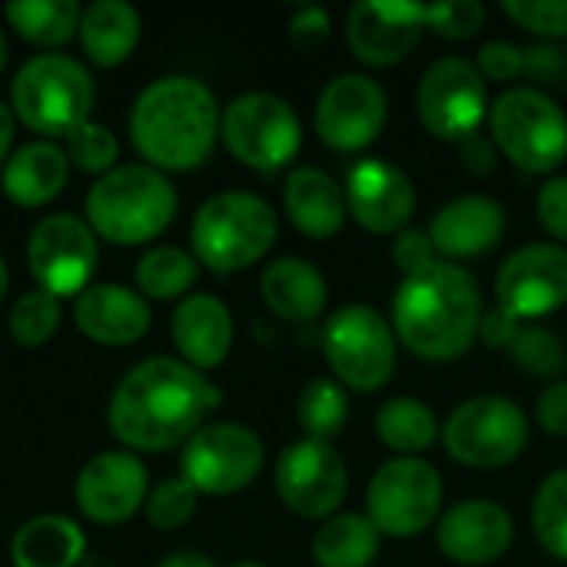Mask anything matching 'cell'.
<instances>
[{
  "instance_id": "cell-1",
  "label": "cell",
  "mask_w": 567,
  "mask_h": 567,
  "mask_svg": "<svg viewBox=\"0 0 567 567\" xmlns=\"http://www.w3.org/2000/svg\"><path fill=\"white\" fill-rule=\"evenodd\" d=\"M219 399L223 392L183 359L150 355L116 382L106 422L126 452H169L203 429Z\"/></svg>"
},
{
  "instance_id": "cell-2",
  "label": "cell",
  "mask_w": 567,
  "mask_h": 567,
  "mask_svg": "<svg viewBox=\"0 0 567 567\" xmlns=\"http://www.w3.org/2000/svg\"><path fill=\"white\" fill-rule=\"evenodd\" d=\"M485 302L475 276L439 259L435 266L405 276L392 296V329L422 362H455L475 342L482 329Z\"/></svg>"
},
{
  "instance_id": "cell-3",
  "label": "cell",
  "mask_w": 567,
  "mask_h": 567,
  "mask_svg": "<svg viewBox=\"0 0 567 567\" xmlns=\"http://www.w3.org/2000/svg\"><path fill=\"white\" fill-rule=\"evenodd\" d=\"M223 110L213 90L186 73L153 80L130 110V140L159 173L199 169L219 140Z\"/></svg>"
},
{
  "instance_id": "cell-4",
  "label": "cell",
  "mask_w": 567,
  "mask_h": 567,
  "mask_svg": "<svg viewBox=\"0 0 567 567\" xmlns=\"http://www.w3.org/2000/svg\"><path fill=\"white\" fill-rule=\"evenodd\" d=\"M176 186L146 163H126L100 176L86 193L90 229L113 246H146L176 219Z\"/></svg>"
},
{
  "instance_id": "cell-5",
  "label": "cell",
  "mask_w": 567,
  "mask_h": 567,
  "mask_svg": "<svg viewBox=\"0 0 567 567\" xmlns=\"http://www.w3.org/2000/svg\"><path fill=\"white\" fill-rule=\"evenodd\" d=\"M96 83L90 70L66 53L30 56L10 83L13 116L40 140H66L90 123Z\"/></svg>"
},
{
  "instance_id": "cell-6",
  "label": "cell",
  "mask_w": 567,
  "mask_h": 567,
  "mask_svg": "<svg viewBox=\"0 0 567 567\" xmlns=\"http://www.w3.org/2000/svg\"><path fill=\"white\" fill-rule=\"evenodd\" d=\"M279 239V216L276 209L246 189H226L209 196L189 226L193 256L199 266L229 276L239 269L256 266L269 256Z\"/></svg>"
},
{
  "instance_id": "cell-7",
  "label": "cell",
  "mask_w": 567,
  "mask_h": 567,
  "mask_svg": "<svg viewBox=\"0 0 567 567\" xmlns=\"http://www.w3.org/2000/svg\"><path fill=\"white\" fill-rule=\"evenodd\" d=\"M488 136L512 166L545 176L567 159V113L538 86H512L492 100Z\"/></svg>"
},
{
  "instance_id": "cell-8",
  "label": "cell",
  "mask_w": 567,
  "mask_h": 567,
  "mask_svg": "<svg viewBox=\"0 0 567 567\" xmlns=\"http://www.w3.org/2000/svg\"><path fill=\"white\" fill-rule=\"evenodd\" d=\"M322 355L332 379L349 392H379L392 382L399 365V336L392 319L365 302L336 309L322 326Z\"/></svg>"
},
{
  "instance_id": "cell-9",
  "label": "cell",
  "mask_w": 567,
  "mask_h": 567,
  "mask_svg": "<svg viewBox=\"0 0 567 567\" xmlns=\"http://www.w3.org/2000/svg\"><path fill=\"white\" fill-rule=\"evenodd\" d=\"M528 439L532 422L508 395H472L442 422V445L449 458L475 472H495L518 462Z\"/></svg>"
},
{
  "instance_id": "cell-10",
  "label": "cell",
  "mask_w": 567,
  "mask_h": 567,
  "mask_svg": "<svg viewBox=\"0 0 567 567\" xmlns=\"http://www.w3.org/2000/svg\"><path fill=\"white\" fill-rule=\"evenodd\" d=\"M219 140L243 166L256 173H276L299 156L302 123L289 100L252 90L223 106Z\"/></svg>"
},
{
  "instance_id": "cell-11",
  "label": "cell",
  "mask_w": 567,
  "mask_h": 567,
  "mask_svg": "<svg viewBox=\"0 0 567 567\" xmlns=\"http://www.w3.org/2000/svg\"><path fill=\"white\" fill-rule=\"evenodd\" d=\"M442 472L412 455H395L375 468L365 488V515L382 538H419L442 518Z\"/></svg>"
},
{
  "instance_id": "cell-12",
  "label": "cell",
  "mask_w": 567,
  "mask_h": 567,
  "mask_svg": "<svg viewBox=\"0 0 567 567\" xmlns=\"http://www.w3.org/2000/svg\"><path fill=\"white\" fill-rule=\"evenodd\" d=\"M488 80L468 56H442L425 66L415 90V113L425 133L445 143H462L482 133L488 120Z\"/></svg>"
},
{
  "instance_id": "cell-13",
  "label": "cell",
  "mask_w": 567,
  "mask_h": 567,
  "mask_svg": "<svg viewBox=\"0 0 567 567\" xmlns=\"http://www.w3.org/2000/svg\"><path fill=\"white\" fill-rule=\"evenodd\" d=\"M266 465L262 439L239 422H209L186 445L179 475L199 495H236L249 488Z\"/></svg>"
},
{
  "instance_id": "cell-14",
  "label": "cell",
  "mask_w": 567,
  "mask_h": 567,
  "mask_svg": "<svg viewBox=\"0 0 567 567\" xmlns=\"http://www.w3.org/2000/svg\"><path fill=\"white\" fill-rule=\"evenodd\" d=\"M100 236L76 213L43 216L27 239V266L37 279V289H47L56 299H76L96 269Z\"/></svg>"
},
{
  "instance_id": "cell-15",
  "label": "cell",
  "mask_w": 567,
  "mask_h": 567,
  "mask_svg": "<svg viewBox=\"0 0 567 567\" xmlns=\"http://www.w3.org/2000/svg\"><path fill=\"white\" fill-rule=\"evenodd\" d=\"M276 495L279 502L309 522H326L339 515L349 495L346 458L329 442L299 439L286 445L276 458Z\"/></svg>"
},
{
  "instance_id": "cell-16",
  "label": "cell",
  "mask_w": 567,
  "mask_h": 567,
  "mask_svg": "<svg viewBox=\"0 0 567 567\" xmlns=\"http://www.w3.org/2000/svg\"><path fill=\"white\" fill-rule=\"evenodd\" d=\"M312 123L322 146L359 153L382 136L389 123V96L369 73H339L322 86Z\"/></svg>"
},
{
  "instance_id": "cell-17",
  "label": "cell",
  "mask_w": 567,
  "mask_h": 567,
  "mask_svg": "<svg viewBox=\"0 0 567 567\" xmlns=\"http://www.w3.org/2000/svg\"><path fill=\"white\" fill-rule=\"evenodd\" d=\"M495 299L518 322H535L565 309L567 246L528 243L515 249L495 276Z\"/></svg>"
},
{
  "instance_id": "cell-18",
  "label": "cell",
  "mask_w": 567,
  "mask_h": 567,
  "mask_svg": "<svg viewBox=\"0 0 567 567\" xmlns=\"http://www.w3.org/2000/svg\"><path fill=\"white\" fill-rule=\"evenodd\" d=\"M429 3L415 0H362L346 13L349 53L365 66H395L422 40Z\"/></svg>"
},
{
  "instance_id": "cell-19",
  "label": "cell",
  "mask_w": 567,
  "mask_h": 567,
  "mask_svg": "<svg viewBox=\"0 0 567 567\" xmlns=\"http://www.w3.org/2000/svg\"><path fill=\"white\" fill-rule=\"evenodd\" d=\"M342 189H346L349 216L372 236L395 239L402 229H409L415 206H419L412 176L379 156L359 159L349 169Z\"/></svg>"
},
{
  "instance_id": "cell-20",
  "label": "cell",
  "mask_w": 567,
  "mask_h": 567,
  "mask_svg": "<svg viewBox=\"0 0 567 567\" xmlns=\"http://www.w3.org/2000/svg\"><path fill=\"white\" fill-rule=\"evenodd\" d=\"M150 495V472L133 452L93 455L73 485V498L83 518L93 525H123L143 512Z\"/></svg>"
},
{
  "instance_id": "cell-21",
  "label": "cell",
  "mask_w": 567,
  "mask_h": 567,
  "mask_svg": "<svg viewBox=\"0 0 567 567\" xmlns=\"http://www.w3.org/2000/svg\"><path fill=\"white\" fill-rule=\"evenodd\" d=\"M435 542L452 565L488 567L512 551L515 522L508 508L492 498H465L439 518Z\"/></svg>"
},
{
  "instance_id": "cell-22",
  "label": "cell",
  "mask_w": 567,
  "mask_h": 567,
  "mask_svg": "<svg viewBox=\"0 0 567 567\" xmlns=\"http://www.w3.org/2000/svg\"><path fill=\"white\" fill-rule=\"evenodd\" d=\"M76 329L96 346H133L150 332V302L120 282H90L73 302Z\"/></svg>"
},
{
  "instance_id": "cell-23",
  "label": "cell",
  "mask_w": 567,
  "mask_h": 567,
  "mask_svg": "<svg viewBox=\"0 0 567 567\" xmlns=\"http://www.w3.org/2000/svg\"><path fill=\"white\" fill-rule=\"evenodd\" d=\"M505 229H508V219H505L502 203L475 193V196H458L445 203L435 213L429 236L435 243L439 259L462 266V259L492 252L505 239Z\"/></svg>"
},
{
  "instance_id": "cell-24",
  "label": "cell",
  "mask_w": 567,
  "mask_h": 567,
  "mask_svg": "<svg viewBox=\"0 0 567 567\" xmlns=\"http://www.w3.org/2000/svg\"><path fill=\"white\" fill-rule=\"evenodd\" d=\"M169 339L186 365L196 372L219 369L236 339L233 312L223 299L209 292H189L186 299L176 302L173 319H169Z\"/></svg>"
},
{
  "instance_id": "cell-25",
  "label": "cell",
  "mask_w": 567,
  "mask_h": 567,
  "mask_svg": "<svg viewBox=\"0 0 567 567\" xmlns=\"http://www.w3.org/2000/svg\"><path fill=\"white\" fill-rule=\"evenodd\" d=\"M282 206L296 233L316 243L339 236L349 219L346 189L319 166L289 169L286 186H282Z\"/></svg>"
},
{
  "instance_id": "cell-26",
  "label": "cell",
  "mask_w": 567,
  "mask_h": 567,
  "mask_svg": "<svg viewBox=\"0 0 567 567\" xmlns=\"http://www.w3.org/2000/svg\"><path fill=\"white\" fill-rule=\"evenodd\" d=\"M66 179H70V156L53 140H33L17 146L0 169L3 196L23 209H40L50 199H56Z\"/></svg>"
},
{
  "instance_id": "cell-27",
  "label": "cell",
  "mask_w": 567,
  "mask_h": 567,
  "mask_svg": "<svg viewBox=\"0 0 567 567\" xmlns=\"http://www.w3.org/2000/svg\"><path fill=\"white\" fill-rule=\"evenodd\" d=\"M259 292H262L266 309L276 319L302 322V326L322 319L326 306H329V282H326V276L309 259H299V256L272 259L262 269Z\"/></svg>"
},
{
  "instance_id": "cell-28",
  "label": "cell",
  "mask_w": 567,
  "mask_h": 567,
  "mask_svg": "<svg viewBox=\"0 0 567 567\" xmlns=\"http://www.w3.org/2000/svg\"><path fill=\"white\" fill-rule=\"evenodd\" d=\"M140 10L126 0H93L80 17V47L93 66H120L140 43Z\"/></svg>"
},
{
  "instance_id": "cell-29",
  "label": "cell",
  "mask_w": 567,
  "mask_h": 567,
  "mask_svg": "<svg viewBox=\"0 0 567 567\" xmlns=\"http://www.w3.org/2000/svg\"><path fill=\"white\" fill-rule=\"evenodd\" d=\"M86 558V535L66 515H37L23 522L10 542L13 567H80Z\"/></svg>"
},
{
  "instance_id": "cell-30",
  "label": "cell",
  "mask_w": 567,
  "mask_h": 567,
  "mask_svg": "<svg viewBox=\"0 0 567 567\" xmlns=\"http://www.w3.org/2000/svg\"><path fill=\"white\" fill-rule=\"evenodd\" d=\"M382 532L362 512H339L326 518L312 538V558L319 567H369L379 558Z\"/></svg>"
},
{
  "instance_id": "cell-31",
  "label": "cell",
  "mask_w": 567,
  "mask_h": 567,
  "mask_svg": "<svg viewBox=\"0 0 567 567\" xmlns=\"http://www.w3.org/2000/svg\"><path fill=\"white\" fill-rule=\"evenodd\" d=\"M375 435L395 455L422 458V452H429L442 439V419L429 402L415 395H399L375 412Z\"/></svg>"
},
{
  "instance_id": "cell-32",
  "label": "cell",
  "mask_w": 567,
  "mask_h": 567,
  "mask_svg": "<svg viewBox=\"0 0 567 567\" xmlns=\"http://www.w3.org/2000/svg\"><path fill=\"white\" fill-rule=\"evenodd\" d=\"M3 17L27 43L56 50L80 33L83 7L76 0H10Z\"/></svg>"
},
{
  "instance_id": "cell-33",
  "label": "cell",
  "mask_w": 567,
  "mask_h": 567,
  "mask_svg": "<svg viewBox=\"0 0 567 567\" xmlns=\"http://www.w3.org/2000/svg\"><path fill=\"white\" fill-rule=\"evenodd\" d=\"M199 279V262L179 246H153L136 262V292L150 302L186 299Z\"/></svg>"
},
{
  "instance_id": "cell-34",
  "label": "cell",
  "mask_w": 567,
  "mask_h": 567,
  "mask_svg": "<svg viewBox=\"0 0 567 567\" xmlns=\"http://www.w3.org/2000/svg\"><path fill=\"white\" fill-rule=\"evenodd\" d=\"M349 389L332 375H316L302 385L296 399V422L312 442H329L349 425Z\"/></svg>"
},
{
  "instance_id": "cell-35",
  "label": "cell",
  "mask_w": 567,
  "mask_h": 567,
  "mask_svg": "<svg viewBox=\"0 0 567 567\" xmlns=\"http://www.w3.org/2000/svg\"><path fill=\"white\" fill-rule=\"evenodd\" d=\"M532 532L538 545L567 561V468L551 472L532 498Z\"/></svg>"
},
{
  "instance_id": "cell-36",
  "label": "cell",
  "mask_w": 567,
  "mask_h": 567,
  "mask_svg": "<svg viewBox=\"0 0 567 567\" xmlns=\"http://www.w3.org/2000/svg\"><path fill=\"white\" fill-rule=\"evenodd\" d=\"M512 362L532 375V379H548V382H558L561 372L567 369V346L565 339L548 329V326H538V322H525L508 349Z\"/></svg>"
},
{
  "instance_id": "cell-37",
  "label": "cell",
  "mask_w": 567,
  "mask_h": 567,
  "mask_svg": "<svg viewBox=\"0 0 567 567\" xmlns=\"http://www.w3.org/2000/svg\"><path fill=\"white\" fill-rule=\"evenodd\" d=\"M7 329L13 336L17 346L23 349H40L53 339V332L60 329V299L50 296L47 289H27L7 319Z\"/></svg>"
},
{
  "instance_id": "cell-38",
  "label": "cell",
  "mask_w": 567,
  "mask_h": 567,
  "mask_svg": "<svg viewBox=\"0 0 567 567\" xmlns=\"http://www.w3.org/2000/svg\"><path fill=\"white\" fill-rule=\"evenodd\" d=\"M66 156H70V166H76L80 173H90V176H106L110 169H116L120 163V140L110 126L103 123H83L73 136H66Z\"/></svg>"
},
{
  "instance_id": "cell-39",
  "label": "cell",
  "mask_w": 567,
  "mask_h": 567,
  "mask_svg": "<svg viewBox=\"0 0 567 567\" xmlns=\"http://www.w3.org/2000/svg\"><path fill=\"white\" fill-rule=\"evenodd\" d=\"M196 505H199V492L183 475H176V478H166L156 488H150L143 512H146V522L153 528L176 532L196 515Z\"/></svg>"
},
{
  "instance_id": "cell-40",
  "label": "cell",
  "mask_w": 567,
  "mask_h": 567,
  "mask_svg": "<svg viewBox=\"0 0 567 567\" xmlns=\"http://www.w3.org/2000/svg\"><path fill=\"white\" fill-rule=\"evenodd\" d=\"M488 20V10L478 0H445L429 3L425 30H435L442 40H472Z\"/></svg>"
},
{
  "instance_id": "cell-41",
  "label": "cell",
  "mask_w": 567,
  "mask_h": 567,
  "mask_svg": "<svg viewBox=\"0 0 567 567\" xmlns=\"http://www.w3.org/2000/svg\"><path fill=\"white\" fill-rule=\"evenodd\" d=\"M502 10L508 20H515L522 30L535 37H567V0H505Z\"/></svg>"
},
{
  "instance_id": "cell-42",
  "label": "cell",
  "mask_w": 567,
  "mask_h": 567,
  "mask_svg": "<svg viewBox=\"0 0 567 567\" xmlns=\"http://www.w3.org/2000/svg\"><path fill=\"white\" fill-rule=\"evenodd\" d=\"M475 66L488 83H512L525 73V50L512 40H488L475 53Z\"/></svg>"
},
{
  "instance_id": "cell-43",
  "label": "cell",
  "mask_w": 567,
  "mask_h": 567,
  "mask_svg": "<svg viewBox=\"0 0 567 567\" xmlns=\"http://www.w3.org/2000/svg\"><path fill=\"white\" fill-rule=\"evenodd\" d=\"M535 216L538 226L558 243L567 246V176H551L535 199Z\"/></svg>"
},
{
  "instance_id": "cell-44",
  "label": "cell",
  "mask_w": 567,
  "mask_h": 567,
  "mask_svg": "<svg viewBox=\"0 0 567 567\" xmlns=\"http://www.w3.org/2000/svg\"><path fill=\"white\" fill-rule=\"evenodd\" d=\"M392 259H395L402 279L405 276H415V272H422L429 266H435L439 262V252H435V243H432L429 229H415V226L402 229L392 239Z\"/></svg>"
},
{
  "instance_id": "cell-45",
  "label": "cell",
  "mask_w": 567,
  "mask_h": 567,
  "mask_svg": "<svg viewBox=\"0 0 567 567\" xmlns=\"http://www.w3.org/2000/svg\"><path fill=\"white\" fill-rule=\"evenodd\" d=\"M332 33V17L322 7H299L289 20V40L299 50H316L329 40Z\"/></svg>"
},
{
  "instance_id": "cell-46",
  "label": "cell",
  "mask_w": 567,
  "mask_h": 567,
  "mask_svg": "<svg viewBox=\"0 0 567 567\" xmlns=\"http://www.w3.org/2000/svg\"><path fill=\"white\" fill-rule=\"evenodd\" d=\"M535 419L542 425V432L567 439V379L548 382V389H542L538 402H535Z\"/></svg>"
},
{
  "instance_id": "cell-47",
  "label": "cell",
  "mask_w": 567,
  "mask_h": 567,
  "mask_svg": "<svg viewBox=\"0 0 567 567\" xmlns=\"http://www.w3.org/2000/svg\"><path fill=\"white\" fill-rule=\"evenodd\" d=\"M525 73L545 83H558L567 73V56L565 50L548 47V43H535L525 50Z\"/></svg>"
},
{
  "instance_id": "cell-48",
  "label": "cell",
  "mask_w": 567,
  "mask_h": 567,
  "mask_svg": "<svg viewBox=\"0 0 567 567\" xmlns=\"http://www.w3.org/2000/svg\"><path fill=\"white\" fill-rule=\"evenodd\" d=\"M522 326H525V322H518L512 312H505L502 306H495V309H485V316H482V329H478V339H482L488 349H505V352H508Z\"/></svg>"
},
{
  "instance_id": "cell-49",
  "label": "cell",
  "mask_w": 567,
  "mask_h": 567,
  "mask_svg": "<svg viewBox=\"0 0 567 567\" xmlns=\"http://www.w3.org/2000/svg\"><path fill=\"white\" fill-rule=\"evenodd\" d=\"M458 153H462V166L472 176H488L498 166V150L492 143V136H485V133H475V136L462 140L458 143Z\"/></svg>"
},
{
  "instance_id": "cell-50",
  "label": "cell",
  "mask_w": 567,
  "mask_h": 567,
  "mask_svg": "<svg viewBox=\"0 0 567 567\" xmlns=\"http://www.w3.org/2000/svg\"><path fill=\"white\" fill-rule=\"evenodd\" d=\"M13 130H17V116H13V110L0 100V169H3V163L10 159V146H13Z\"/></svg>"
},
{
  "instance_id": "cell-51",
  "label": "cell",
  "mask_w": 567,
  "mask_h": 567,
  "mask_svg": "<svg viewBox=\"0 0 567 567\" xmlns=\"http://www.w3.org/2000/svg\"><path fill=\"white\" fill-rule=\"evenodd\" d=\"M156 567H216L206 555H196V551H176L169 558H163Z\"/></svg>"
},
{
  "instance_id": "cell-52",
  "label": "cell",
  "mask_w": 567,
  "mask_h": 567,
  "mask_svg": "<svg viewBox=\"0 0 567 567\" xmlns=\"http://www.w3.org/2000/svg\"><path fill=\"white\" fill-rule=\"evenodd\" d=\"M80 567H116V565H113V558H106V555H86Z\"/></svg>"
},
{
  "instance_id": "cell-53",
  "label": "cell",
  "mask_w": 567,
  "mask_h": 567,
  "mask_svg": "<svg viewBox=\"0 0 567 567\" xmlns=\"http://www.w3.org/2000/svg\"><path fill=\"white\" fill-rule=\"evenodd\" d=\"M7 289H10V269H7V262H3V256H0V302H3V296H7Z\"/></svg>"
},
{
  "instance_id": "cell-54",
  "label": "cell",
  "mask_w": 567,
  "mask_h": 567,
  "mask_svg": "<svg viewBox=\"0 0 567 567\" xmlns=\"http://www.w3.org/2000/svg\"><path fill=\"white\" fill-rule=\"evenodd\" d=\"M7 56H10V47H7V33H3V27H0V73H3V66H7Z\"/></svg>"
},
{
  "instance_id": "cell-55",
  "label": "cell",
  "mask_w": 567,
  "mask_h": 567,
  "mask_svg": "<svg viewBox=\"0 0 567 567\" xmlns=\"http://www.w3.org/2000/svg\"><path fill=\"white\" fill-rule=\"evenodd\" d=\"M229 567H269V565H262V561H256V558H246V561H236V565H229Z\"/></svg>"
}]
</instances>
